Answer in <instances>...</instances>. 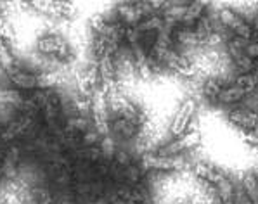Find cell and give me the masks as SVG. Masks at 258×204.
<instances>
[{
	"instance_id": "8",
	"label": "cell",
	"mask_w": 258,
	"mask_h": 204,
	"mask_svg": "<svg viewBox=\"0 0 258 204\" xmlns=\"http://www.w3.org/2000/svg\"><path fill=\"white\" fill-rule=\"evenodd\" d=\"M246 97H249V95L244 89H241L236 83H229V85H225L222 89L220 95L217 99V104L218 106H237L239 102L243 104Z\"/></svg>"
},
{
	"instance_id": "5",
	"label": "cell",
	"mask_w": 258,
	"mask_h": 204,
	"mask_svg": "<svg viewBox=\"0 0 258 204\" xmlns=\"http://www.w3.org/2000/svg\"><path fill=\"white\" fill-rule=\"evenodd\" d=\"M200 131H189V133H184L180 135V137H177L175 141L168 142L166 146L161 147L160 151H158V154L160 156H177L180 153H184V151H189L192 149V147H196L198 144H200Z\"/></svg>"
},
{
	"instance_id": "12",
	"label": "cell",
	"mask_w": 258,
	"mask_h": 204,
	"mask_svg": "<svg viewBox=\"0 0 258 204\" xmlns=\"http://www.w3.org/2000/svg\"><path fill=\"white\" fill-rule=\"evenodd\" d=\"M224 87H225V83H222L220 80L210 78L208 82H205V85H203V95L212 104H217V99H218V95H220V92Z\"/></svg>"
},
{
	"instance_id": "16",
	"label": "cell",
	"mask_w": 258,
	"mask_h": 204,
	"mask_svg": "<svg viewBox=\"0 0 258 204\" xmlns=\"http://www.w3.org/2000/svg\"><path fill=\"white\" fill-rule=\"evenodd\" d=\"M253 40H255V42L258 43V33H255V37H253Z\"/></svg>"
},
{
	"instance_id": "6",
	"label": "cell",
	"mask_w": 258,
	"mask_h": 204,
	"mask_svg": "<svg viewBox=\"0 0 258 204\" xmlns=\"http://www.w3.org/2000/svg\"><path fill=\"white\" fill-rule=\"evenodd\" d=\"M229 121L234 123L236 126L243 128L244 131H253L258 126V113L246 106H236L232 109H229L227 113Z\"/></svg>"
},
{
	"instance_id": "9",
	"label": "cell",
	"mask_w": 258,
	"mask_h": 204,
	"mask_svg": "<svg viewBox=\"0 0 258 204\" xmlns=\"http://www.w3.org/2000/svg\"><path fill=\"white\" fill-rule=\"evenodd\" d=\"M206 11V2H190L187 6V11H185L184 18L180 19L182 28H194L196 23L203 18V13Z\"/></svg>"
},
{
	"instance_id": "3",
	"label": "cell",
	"mask_w": 258,
	"mask_h": 204,
	"mask_svg": "<svg viewBox=\"0 0 258 204\" xmlns=\"http://www.w3.org/2000/svg\"><path fill=\"white\" fill-rule=\"evenodd\" d=\"M7 80L11 85L21 92H33L40 89V73H33L25 67H19L18 64L11 71H7Z\"/></svg>"
},
{
	"instance_id": "14",
	"label": "cell",
	"mask_w": 258,
	"mask_h": 204,
	"mask_svg": "<svg viewBox=\"0 0 258 204\" xmlns=\"http://www.w3.org/2000/svg\"><path fill=\"white\" fill-rule=\"evenodd\" d=\"M7 204H19V199L16 197V195H9V197H7Z\"/></svg>"
},
{
	"instance_id": "1",
	"label": "cell",
	"mask_w": 258,
	"mask_h": 204,
	"mask_svg": "<svg viewBox=\"0 0 258 204\" xmlns=\"http://www.w3.org/2000/svg\"><path fill=\"white\" fill-rule=\"evenodd\" d=\"M139 166L142 170H158V171H172L184 170L189 163L180 156H160V154H142L139 159Z\"/></svg>"
},
{
	"instance_id": "4",
	"label": "cell",
	"mask_w": 258,
	"mask_h": 204,
	"mask_svg": "<svg viewBox=\"0 0 258 204\" xmlns=\"http://www.w3.org/2000/svg\"><path fill=\"white\" fill-rule=\"evenodd\" d=\"M37 47L43 55H50V57H57V59H66V57H70V54H71L68 43L55 33L43 35V37L38 40Z\"/></svg>"
},
{
	"instance_id": "2",
	"label": "cell",
	"mask_w": 258,
	"mask_h": 204,
	"mask_svg": "<svg viewBox=\"0 0 258 204\" xmlns=\"http://www.w3.org/2000/svg\"><path fill=\"white\" fill-rule=\"evenodd\" d=\"M220 23L224 25V28H227L229 31H232V35L236 38L253 40V37H255V31H253L251 25H249L241 14L234 13L232 9H222Z\"/></svg>"
},
{
	"instance_id": "7",
	"label": "cell",
	"mask_w": 258,
	"mask_h": 204,
	"mask_svg": "<svg viewBox=\"0 0 258 204\" xmlns=\"http://www.w3.org/2000/svg\"><path fill=\"white\" fill-rule=\"evenodd\" d=\"M194 113H196V102L189 99V101H185L180 106V109L177 111L175 118H173V123H172V128H170V133H172L175 139L180 137V135H184L185 128L189 126Z\"/></svg>"
},
{
	"instance_id": "10",
	"label": "cell",
	"mask_w": 258,
	"mask_h": 204,
	"mask_svg": "<svg viewBox=\"0 0 258 204\" xmlns=\"http://www.w3.org/2000/svg\"><path fill=\"white\" fill-rule=\"evenodd\" d=\"M243 192L249 204H258V180L255 173H246L243 178Z\"/></svg>"
},
{
	"instance_id": "15",
	"label": "cell",
	"mask_w": 258,
	"mask_h": 204,
	"mask_svg": "<svg viewBox=\"0 0 258 204\" xmlns=\"http://www.w3.org/2000/svg\"><path fill=\"white\" fill-rule=\"evenodd\" d=\"M218 204H236L234 201H218Z\"/></svg>"
},
{
	"instance_id": "13",
	"label": "cell",
	"mask_w": 258,
	"mask_h": 204,
	"mask_svg": "<svg viewBox=\"0 0 258 204\" xmlns=\"http://www.w3.org/2000/svg\"><path fill=\"white\" fill-rule=\"evenodd\" d=\"M231 40L236 43V47L243 52V54H246L249 59H253L255 62H258V43L255 40H241L236 37H232Z\"/></svg>"
},
{
	"instance_id": "18",
	"label": "cell",
	"mask_w": 258,
	"mask_h": 204,
	"mask_svg": "<svg viewBox=\"0 0 258 204\" xmlns=\"http://www.w3.org/2000/svg\"><path fill=\"white\" fill-rule=\"evenodd\" d=\"M256 180H258V177H256Z\"/></svg>"
},
{
	"instance_id": "17",
	"label": "cell",
	"mask_w": 258,
	"mask_h": 204,
	"mask_svg": "<svg viewBox=\"0 0 258 204\" xmlns=\"http://www.w3.org/2000/svg\"><path fill=\"white\" fill-rule=\"evenodd\" d=\"M0 131H2V125H0Z\"/></svg>"
},
{
	"instance_id": "11",
	"label": "cell",
	"mask_w": 258,
	"mask_h": 204,
	"mask_svg": "<svg viewBox=\"0 0 258 204\" xmlns=\"http://www.w3.org/2000/svg\"><path fill=\"white\" fill-rule=\"evenodd\" d=\"M0 66L6 73L16 66V59L13 52H11V45L2 38V35H0Z\"/></svg>"
}]
</instances>
